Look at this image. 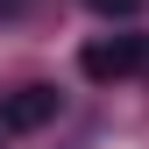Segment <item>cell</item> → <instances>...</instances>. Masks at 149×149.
<instances>
[{
	"mask_svg": "<svg viewBox=\"0 0 149 149\" xmlns=\"http://www.w3.org/2000/svg\"><path fill=\"white\" fill-rule=\"evenodd\" d=\"M78 71L92 85H121V78H135V71H149V43L142 36H92L78 50Z\"/></svg>",
	"mask_w": 149,
	"mask_h": 149,
	"instance_id": "1",
	"label": "cell"
},
{
	"mask_svg": "<svg viewBox=\"0 0 149 149\" xmlns=\"http://www.w3.org/2000/svg\"><path fill=\"white\" fill-rule=\"evenodd\" d=\"M57 107H64L57 85H22V92H7V100H0V128H7V135H36V128L57 121Z\"/></svg>",
	"mask_w": 149,
	"mask_h": 149,
	"instance_id": "2",
	"label": "cell"
},
{
	"mask_svg": "<svg viewBox=\"0 0 149 149\" xmlns=\"http://www.w3.org/2000/svg\"><path fill=\"white\" fill-rule=\"evenodd\" d=\"M85 7H92V14H107V22H114V14H135L142 0H85Z\"/></svg>",
	"mask_w": 149,
	"mask_h": 149,
	"instance_id": "3",
	"label": "cell"
}]
</instances>
